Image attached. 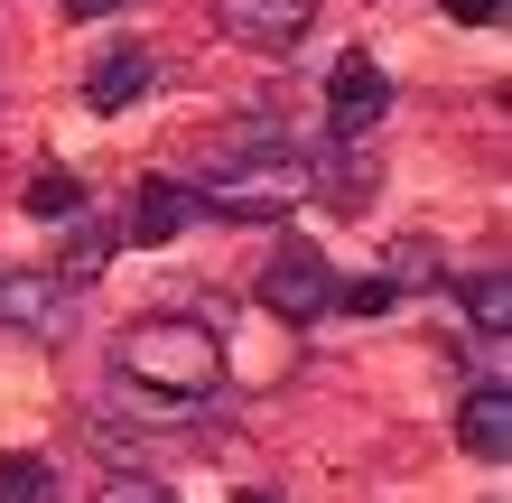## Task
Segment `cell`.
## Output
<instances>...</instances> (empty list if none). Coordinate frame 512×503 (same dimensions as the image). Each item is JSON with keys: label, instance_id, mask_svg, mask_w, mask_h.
Wrapping results in <instances>:
<instances>
[{"label": "cell", "instance_id": "cell-1", "mask_svg": "<svg viewBox=\"0 0 512 503\" xmlns=\"http://www.w3.org/2000/svg\"><path fill=\"white\" fill-rule=\"evenodd\" d=\"M112 373L140 382V392H168V401H205L224 382V336L205 317H140L112 345Z\"/></svg>", "mask_w": 512, "mask_h": 503}, {"label": "cell", "instance_id": "cell-2", "mask_svg": "<svg viewBox=\"0 0 512 503\" xmlns=\"http://www.w3.org/2000/svg\"><path fill=\"white\" fill-rule=\"evenodd\" d=\"M187 196L205 205V215H233V224H280V215H298V205L317 196V168L298 150H252V159L205 168Z\"/></svg>", "mask_w": 512, "mask_h": 503}, {"label": "cell", "instance_id": "cell-3", "mask_svg": "<svg viewBox=\"0 0 512 503\" xmlns=\"http://www.w3.org/2000/svg\"><path fill=\"white\" fill-rule=\"evenodd\" d=\"M261 308L289 317V327L326 317V308H336V261H326V252H280V261L261 271Z\"/></svg>", "mask_w": 512, "mask_h": 503}, {"label": "cell", "instance_id": "cell-4", "mask_svg": "<svg viewBox=\"0 0 512 503\" xmlns=\"http://www.w3.org/2000/svg\"><path fill=\"white\" fill-rule=\"evenodd\" d=\"M382 112H391V75L373 66L364 47L336 56V75H326V131H336V140H364Z\"/></svg>", "mask_w": 512, "mask_h": 503}, {"label": "cell", "instance_id": "cell-5", "mask_svg": "<svg viewBox=\"0 0 512 503\" xmlns=\"http://www.w3.org/2000/svg\"><path fill=\"white\" fill-rule=\"evenodd\" d=\"M66 299H75L66 271H0V327H19V336H56Z\"/></svg>", "mask_w": 512, "mask_h": 503}, {"label": "cell", "instance_id": "cell-6", "mask_svg": "<svg viewBox=\"0 0 512 503\" xmlns=\"http://www.w3.org/2000/svg\"><path fill=\"white\" fill-rule=\"evenodd\" d=\"M215 19L233 28V38H261V47H280V38H298V28L317 19V0H215Z\"/></svg>", "mask_w": 512, "mask_h": 503}, {"label": "cell", "instance_id": "cell-7", "mask_svg": "<svg viewBox=\"0 0 512 503\" xmlns=\"http://www.w3.org/2000/svg\"><path fill=\"white\" fill-rule=\"evenodd\" d=\"M457 438H466V448L485 457V466L512 448V392H503V382H475V392H466V410H457Z\"/></svg>", "mask_w": 512, "mask_h": 503}, {"label": "cell", "instance_id": "cell-8", "mask_svg": "<svg viewBox=\"0 0 512 503\" xmlns=\"http://www.w3.org/2000/svg\"><path fill=\"white\" fill-rule=\"evenodd\" d=\"M140 94H149V56H140V47L103 56L94 84H84V103H94V112H122V103H140Z\"/></svg>", "mask_w": 512, "mask_h": 503}, {"label": "cell", "instance_id": "cell-9", "mask_svg": "<svg viewBox=\"0 0 512 503\" xmlns=\"http://www.w3.org/2000/svg\"><path fill=\"white\" fill-rule=\"evenodd\" d=\"M438 280H447L438 243H429V233H401V243H391V271H382V289H391V299H410V289H438Z\"/></svg>", "mask_w": 512, "mask_h": 503}, {"label": "cell", "instance_id": "cell-10", "mask_svg": "<svg viewBox=\"0 0 512 503\" xmlns=\"http://www.w3.org/2000/svg\"><path fill=\"white\" fill-rule=\"evenodd\" d=\"M466 317H475V336H485V345H503V317H512V280H503V271H475V280H466Z\"/></svg>", "mask_w": 512, "mask_h": 503}, {"label": "cell", "instance_id": "cell-11", "mask_svg": "<svg viewBox=\"0 0 512 503\" xmlns=\"http://www.w3.org/2000/svg\"><path fill=\"white\" fill-rule=\"evenodd\" d=\"M187 215H196V196H187V187H159V177H149L140 205H131V224H140V233H177Z\"/></svg>", "mask_w": 512, "mask_h": 503}, {"label": "cell", "instance_id": "cell-12", "mask_svg": "<svg viewBox=\"0 0 512 503\" xmlns=\"http://www.w3.org/2000/svg\"><path fill=\"white\" fill-rule=\"evenodd\" d=\"M47 485H56L47 457H0V503H47Z\"/></svg>", "mask_w": 512, "mask_h": 503}, {"label": "cell", "instance_id": "cell-13", "mask_svg": "<svg viewBox=\"0 0 512 503\" xmlns=\"http://www.w3.org/2000/svg\"><path fill=\"white\" fill-rule=\"evenodd\" d=\"M94 503H177V494H168L159 476H103V485H94Z\"/></svg>", "mask_w": 512, "mask_h": 503}, {"label": "cell", "instance_id": "cell-14", "mask_svg": "<svg viewBox=\"0 0 512 503\" xmlns=\"http://www.w3.org/2000/svg\"><path fill=\"white\" fill-rule=\"evenodd\" d=\"M28 205H38V215H75V205H84V187H75V177H38V187H28Z\"/></svg>", "mask_w": 512, "mask_h": 503}, {"label": "cell", "instance_id": "cell-15", "mask_svg": "<svg viewBox=\"0 0 512 503\" xmlns=\"http://www.w3.org/2000/svg\"><path fill=\"white\" fill-rule=\"evenodd\" d=\"M447 10H457L466 28H494V19H503V0H447Z\"/></svg>", "mask_w": 512, "mask_h": 503}, {"label": "cell", "instance_id": "cell-16", "mask_svg": "<svg viewBox=\"0 0 512 503\" xmlns=\"http://www.w3.org/2000/svg\"><path fill=\"white\" fill-rule=\"evenodd\" d=\"M66 10H75V19H103V10H122V0H66Z\"/></svg>", "mask_w": 512, "mask_h": 503}]
</instances>
